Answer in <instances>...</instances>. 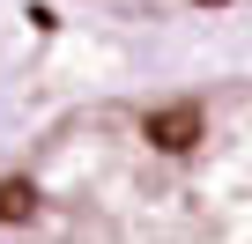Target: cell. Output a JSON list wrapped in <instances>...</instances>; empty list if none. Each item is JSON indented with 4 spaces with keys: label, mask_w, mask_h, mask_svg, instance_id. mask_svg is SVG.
<instances>
[{
    "label": "cell",
    "mask_w": 252,
    "mask_h": 244,
    "mask_svg": "<svg viewBox=\"0 0 252 244\" xmlns=\"http://www.w3.org/2000/svg\"><path fill=\"white\" fill-rule=\"evenodd\" d=\"M0 244H252V74L74 104L0 148Z\"/></svg>",
    "instance_id": "cell-1"
},
{
    "label": "cell",
    "mask_w": 252,
    "mask_h": 244,
    "mask_svg": "<svg viewBox=\"0 0 252 244\" xmlns=\"http://www.w3.org/2000/svg\"><path fill=\"white\" fill-rule=\"evenodd\" d=\"M119 15H252V0H96Z\"/></svg>",
    "instance_id": "cell-2"
}]
</instances>
